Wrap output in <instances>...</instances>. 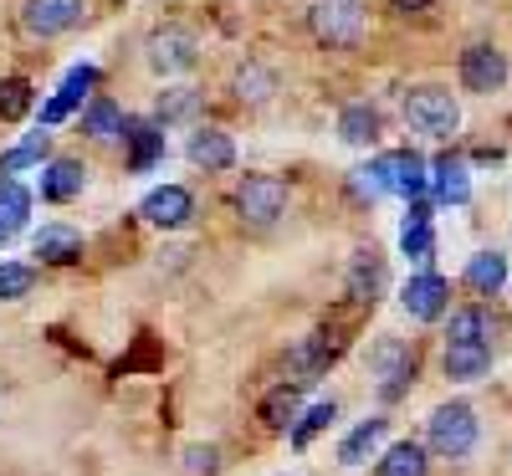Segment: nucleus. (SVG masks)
Wrapping results in <instances>:
<instances>
[{
	"mask_svg": "<svg viewBox=\"0 0 512 476\" xmlns=\"http://www.w3.org/2000/svg\"><path fill=\"white\" fill-rule=\"evenodd\" d=\"M492 333H497V318L487 313V308H456L451 318H446V343H487L492 349Z\"/></svg>",
	"mask_w": 512,
	"mask_h": 476,
	"instance_id": "nucleus-22",
	"label": "nucleus"
},
{
	"mask_svg": "<svg viewBox=\"0 0 512 476\" xmlns=\"http://www.w3.org/2000/svg\"><path fill=\"white\" fill-rule=\"evenodd\" d=\"M185 154H190L195 169H205V175H226V169L236 164V144H231L226 128H195Z\"/></svg>",
	"mask_w": 512,
	"mask_h": 476,
	"instance_id": "nucleus-16",
	"label": "nucleus"
},
{
	"mask_svg": "<svg viewBox=\"0 0 512 476\" xmlns=\"http://www.w3.org/2000/svg\"><path fill=\"white\" fill-rule=\"evenodd\" d=\"M297 410H303V384H277L272 395L262 400V425L267 430H292Z\"/></svg>",
	"mask_w": 512,
	"mask_h": 476,
	"instance_id": "nucleus-27",
	"label": "nucleus"
},
{
	"mask_svg": "<svg viewBox=\"0 0 512 476\" xmlns=\"http://www.w3.org/2000/svg\"><path fill=\"white\" fill-rule=\"evenodd\" d=\"M185 471H195V476L221 471V451H216V446H190V451H185Z\"/></svg>",
	"mask_w": 512,
	"mask_h": 476,
	"instance_id": "nucleus-35",
	"label": "nucleus"
},
{
	"mask_svg": "<svg viewBox=\"0 0 512 476\" xmlns=\"http://www.w3.org/2000/svg\"><path fill=\"white\" fill-rule=\"evenodd\" d=\"M390 6H395V11H405V16H415V11H431L436 0H390Z\"/></svg>",
	"mask_w": 512,
	"mask_h": 476,
	"instance_id": "nucleus-36",
	"label": "nucleus"
},
{
	"mask_svg": "<svg viewBox=\"0 0 512 476\" xmlns=\"http://www.w3.org/2000/svg\"><path fill=\"white\" fill-rule=\"evenodd\" d=\"M93 88H98V67L93 62H82V67H72L67 77H62V88L41 103V128H57L62 118H72L82 103L93 98Z\"/></svg>",
	"mask_w": 512,
	"mask_h": 476,
	"instance_id": "nucleus-10",
	"label": "nucleus"
},
{
	"mask_svg": "<svg viewBox=\"0 0 512 476\" xmlns=\"http://www.w3.org/2000/svg\"><path fill=\"white\" fill-rule=\"evenodd\" d=\"M88 16V0H26L21 6V31L36 36V41H52L72 26H82Z\"/></svg>",
	"mask_w": 512,
	"mask_h": 476,
	"instance_id": "nucleus-8",
	"label": "nucleus"
},
{
	"mask_svg": "<svg viewBox=\"0 0 512 476\" xmlns=\"http://www.w3.org/2000/svg\"><path fill=\"white\" fill-rule=\"evenodd\" d=\"M374 476H431V451H425L420 441H395L379 456Z\"/></svg>",
	"mask_w": 512,
	"mask_h": 476,
	"instance_id": "nucleus-24",
	"label": "nucleus"
},
{
	"mask_svg": "<svg viewBox=\"0 0 512 476\" xmlns=\"http://www.w3.org/2000/svg\"><path fill=\"white\" fill-rule=\"evenodd\" d=\"M333 420H338V405H333V400H323V405H313V410H308L303 420H297V425H292V446H297V451H308V441L318 436V430H328Z\"/></svg>",
	"mask_w": 512,
	"mask_h": 476,
	"instance_id": "nucleus-32",
	"label": "nucleus"
},
{
	"mask_svg": "<svg viewBox=\"0 0 512 476\" xmlns=\"http://www.w3.org/2000/svg\"><path fill=\"white\" fill-rule=\"evenodd\" d=\"M369 379L379 389V400L395 405L405 389L415 384V349H410L405 338H395V333H379L369 343Z\"/></svg>",
	"mask_w": 512,
	"mask_h": 476,
	"instance_id": "nucleus-3",
	"label": "nucleus"
},
{
	"mask_svg": "<svg viewBox=\"0 0 512 476\" xmlns=\"http://www.w3.org/2000/svg\"><path fill=\"white\" fill-rule=\"evenodd\" d=\"M379 134H384V113L374 103L359 98V103H349L344 113H338V139H344L349 149H374Z\"/></svg>",
	"mask_w": 512,
	"mask_h": 476,
	"instance_id": "nucleus-17",
	"label": "nucleus"
},
{
	"mask_svg": "<svg viewBox=\"0 0 512 476\" xmlns=\"http://www.w3.org/2000/svg\"><path fill=\"white\" fill-rule=\"evenodd\" d=\"M405 123L425 139H451L461 128V103L441 82H420V88L405 93Z\"/></svg>",
	"mask_w": 512,
	"mask_h": 476,
	"instance_id": "nucleus-2",
	"label": "nucleus"
},
{
	"mask_svg": "<svg viewBox=\"0 0 512 476\" xmlns=\"http://www.w3.org/2000/svg\"><path fill=\"white\" fill-rule=\"evenodd\" d=\"M390 436V420L384 415H369V420H359L344 441H338V466H364L374 451H379V441Z\"/></svg>",
	"mask_w": 512,
	"mask_h": 476,
	"instance_id": "nucleus-19",
	"label": "nucleus"
},
{
	"mask_svg": "<svg viewBox=\"0 0 512 476\" xmlns=\"http://www.w3.org/2000/svg\"><path fill=\"white\" fill-rule=\"evenodd\" d=\"M11 236H16V226H11V221H0V246H6Z\"/></svg>",
	"mask_w": 512,
	"mask_h": 476,
	"instance_id": "nucleus-37",
	"label": "nucleus"
},
{
	"mask_svg": "<svg viewBox=\"0 0 512 476\" xmlns=\"http://www.w3.org/2000/svg\"><path fill=\"white\" fill-rule=\"evenodd\" d=\"M231 205L241 215V226L267 231V226H277L287 215V180H277V175H241Z\"/></svg>",
	"mask_w": 512,
	"mask_h": 476,
	"instance_id": "nucleus-5",
	"label": "nucleus"
},
{
	"mask_svg": "<svg viewBox=\"0 0 512 476\" xmlns=\"http://www.w3.org/2000/svg\"><path fill=\"white\" fill-rule=\"evenodd\" d=\"M456 77H461V88L466 93H502L507 88V52H497L492 41H472V47L461 52V67H456Z\"/></svg>",
	"mask_w": 512,
	"mask_h": 476,
	"instance_id": "nucleus-7",
	"label": "nucleus"
},
{
	"mask_svg": "<svg viewBox=\"0 0 512 476\" xmlns=\"http://www.w3.org/2000/svg\"><path fill=\"white\" fill-rule=\"evenodd\" d=\"M441 369H446V379H456V384H477V379L492 369V349H487V343H446Z\"/></svg>",
	"mask_w": 512,
	"mask_h": 476,
	"instance_id": "nucleus-18",
	"label": "nucleus"
},
{
	"mask_svg": "<svg viewBox=\"0 0 512 476\" xmlns=\"http://www.w3.org/2000/svg\"><path fill=\"white\" fill-rule=\"evenodd\" d=\"M36 287V267L26 262H0V302H16Z\"/></svg>",
	"mask_w": 512,
	"mask_h": 476,
	"instance_id": "nucleus-34",
	"label": "nucleus"
},
{
	"mask_svg": "<svg viewBox=\"0 0 512 476\" xmlns=\"http://www.w3.org/2000/svg\"><path fill=\"white\" fill-rule=\"evenodd\" d=\"M461 282L472 287V292H502L507 287V256L502 251H477L472 262H466V272H461Z\"/></svg>",
	"mask_w": 512,
	"mask_h": 476,
	"instance_id": "nucleus-25",
	"label": "nucleus"
},
{
	"mask_svg": "<svg viewBox=\"0 0 512 476\" xmlns=\"http://www.w3.org/2000/svg\"><path fill=\"white\" fill-rule=\"evenodd\" d=\"M400 246H405V256L410 262H431V251H436V236H431V221H410L405 215V231H400Z\"/></svg>",
	"mask_w": 512,
	"mask_h": 476,
	"instance_id": "nucleus-33",
	"label": "nucleus"
},
{
	"mask_svg": "<svg viewBox=\"0 0 512 476\" xmlns=\"http://www.w3.org/2000/svg\"><path fill=\"white\" fill-rule=\"evenodd\" d=\"M333 359H338V343H333V333H308V338H297L292 349H287L292 384H313V379H318Z\"/></svg>",
	"mask_w": 512,
	"mask_h": 476,
	"instance_id": "nucleus-13",
	"label": "nucleus"
},
{
	"mask_svg": "<svg viewBox=\"0 0 512 476\" xmlns=\"http://www.w3.org/2000/svg\"><path fill=\"white\" fill-rule=\"evenodd\" d=\"M82 190H88V164L82 159H52L47 169H41V185H36V195L47 205H67Z\"/></svg>",
	"mask_w": 512,
	"mask_h": 476,
	"instance_id": "nucleus-15",
	"label": "nucleus"
},
{
	"mask_svg": "<svg viewBox=\"0 0 512 476\" xmlns=\"http://www.w3.org/2000/svg\"><path fill=\"white\" fill-rule=\"evenodd\" d=\"M26 215H31V190H21L11 175H0V221H11L21 231Z\"/></svg>",
	"mask_w": 512,
	"mask_h": 476,
	"instance_id": "nucleus-31",
	"label": "nucleus"
},
{
	"mask_svg": "<svg viewBox=\"0 0 512 476\" xmlns=\"http://www.w3.org/2000/svg\"><path fill=\"white\" fill-rule=\"evenodd\" d=\"M231 93H236V103H246V108H262V103L277 93V72L262 67V62H241L236 77H231Z\"/></svg>",
	"mask_w": 512,
	"mask_h": 476,
	"instance_id": "nucleus-23",
	"label": "nucleus"
},
{
	"mask_svg": "<svg viewBox=\"0 0 512 476\" xmlns=\"http://www.w3.org/2000/svg\"><path fill=\"white\" fill-rule=\"evenodd\" d=\"M308 31L318 47L349 52L364 36V0H313L308 6Z\"/></svg>",
	"mask_w": 512,
	"mask_h": 476,
	"instance_id": "nucleus-4",
	"label": "nucleus"
},
{
	"mask_svg": "<svg viewBox=\"0 0 512 476\" xmlns=\"http://www.w3.org/2000/svg\"><path fill=\"white\" fill-rule=\"evenodd\" d=\"M400 308H405L415 323H441L446 308H451V282L436 277V272H415V277L400 287Z\"/></svg>",
	"mask_w": 512,
	"mask_h": 476,
	"instance_id": "nucleus-9",
	"label": "nucleus"
},
{
	"mask_svg": "<svg viewBox=\"0 0 512 476\" xmlns=\"http://www.w3.org/2000/svg\"><path fill=\"white\" fill-rule=\"evenodd\" d=\"M431 169H436V195L446 205H466V200H472V180H466V164L456 154H441Z\"/></svg>",
	"mask_w": 512,
	"mask_h": 476,
	"instance_id": "nucleus-28",
	"label": "nucleus"
},
{
	"mask_svg": "<svg viewBox=\"0 0 512 476\" xmlns=\"http://www.w3.org/2000/svg\"><path fill=\"white\" fill-rule=\"evenodd\" d=\"M31 103H36V93H31L26 77H6V82H0V118H6V123H21L31 113Z\"/></svg>",
	"mask_w": 512,
	"mask_h": 476,
	"instance_id": "nucleus-30",
	"label": "nucleus"
},
{
	"mask_svg": "<svg viewBox=\"0 0 512 476\" xmlns=\"http://www.w3.org/2000/svg\"><path fill=\"white\" fill-rule=\"evenodd\" d=\"M139 215L149 226H159V231H180V226H190V215H195V195L185 185H159V190L144 195Z\"/></svg>",
	"mask_w": 512,
	"mask_h": 476,
	"instance_id": "nucleus-11",
	"label": "nucleus"
},
{
	"mask_svg": "<svg viewBox=\"0 0 512 476\" xmlns=\"http://www.w3.org/2000/svg\"><path fill=\"white\" fill-rule=\"evenodd\" d=\"M200 108H205V93H200V88H164V93L154 98V123H159V128L190 123Z\"/></svg>",
	"mask_w": 512,
	"mask_h": 476,
	"instance_id": "nucleus-26",
	"label": "nucleus"
},
{
	"mask_svg": "<svg viewBox=\"0 0 512 476\" xmlns=\"http://www.w3.org/2000/svg\"><path fill=\"white\" fill-rule=\"evenodd\" d=\"M82 134H88L93 144H113V139H123V108H118L108 93H93L88 108H82Z\"/></svg>",
	"mask_w": 512,
	"mask_h": 476,
	"instance_id": "nucleus-20",
	"label": "nucleus"
},
{
	"mask_svg": "<svg viewBox=\"0 0 512 476\" xmlns=\"http://www.w3.org/2000/svg\"><path fill=\"white\" fill-rule=\"evenodd\" d=\"M123 149H128V175H149L164 159V128L154 118H123Z\"/></svg>",
	"mask_w": 512,
	"mask_h": 476,
	"instance_id": "nucleus-12",
	"label": "nucleus"
},
{
	"mask_svg": "<svg viewBox=\"0 0 512 476\" xmlns=\"http://www.w3.org/2000/svg\"><path fill=\"white\" fill-rule=\"evenodd\" d=\"M144 62L159 72V77H175V72H190L195 62H200V41H195V31L190 26H159V31H149V41H144Z\"/></svg>",
	"mask_w": 512,
	"mask_h": 476,
	"instance_id": "nucleus-6",
	"label": "nucleus"
},
{
	"mask_svg": "<svg viewBox=\"0 0 512 476\" xmlns=\"http://www.w3.org/2000/svg\"><path fill=\"white\" fill-rule=\"evenodd\" d=\"M477 410L466 405V400H451V405H436L431 420H425V451L441 456V461H466L477 451Z\"/></svg>",
	"mask_w": 512,
	"mask_h": 476,
	"instance_id": "nucleus-1",
	"label": "nucleus"
},
{
	"mask_svg": "<svg viewBox=\"0 0 512 476\" xmlns=\"http://www.w3.org/2000/svg\"><path fill=\"white\" fill-rule=\"evenodd\" d=\"M384 287H390V267H384V256L379 246H359L354 251V262H349V297L354 302H374L384 297Z\"/></svg>",
	"mask_w": 512,
	"mask_h": 476,
	"instance_id": "nucleus-14",
	"label": "nucleus"
},
{
	"mask_svg": "<svg viewBox=\"0 0 512 476\" xmlns=\"http://www.w3.org/2000/svg\"><path fill=\"white\" fill-rule=\"evenodd\" d=\"M31 246H36L41 262H52V267L82 262V236H77L72 226H41V231L31 236Z\"/></svg>",
	"mask_w": 512,
	"mask_h": 476,
	"instance_id": "nucleus-21",
	"label": "nucleus"
},
{
	"mask_svg": "<svg viewBox=\"0 0 512 476\" xmlns=\"http://www.w3.org/2000/svg\"><path fill=\"white\" fill-rule=\"evenodd\" d=\"M52 154V134H47V128H36V134H26L11 154H0V175H21V169H31V164H41V159H47Z\"/></svg>",
	"mask_w": 512,
	"mask_h": 476,
	"instance_id": "nucleus-29",
	"label": "nucleus"
}]
</instances>
